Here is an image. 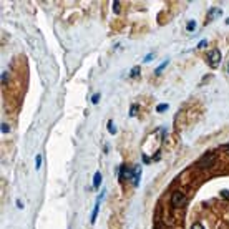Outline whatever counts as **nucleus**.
<instances>
[{"mask_svg":"<svg viewBox=\"0 0 229 229\" xmlns=\"http://www.w3.org/2000/svg\"><path fill=\"white\" fill-rule=\"evenodd\" d=\"M214 163H216V153H214V151L204 153L203 156L198 159V166H199V168H203V170H208V168H211Z\"/></svg>","mask_w":229,"mask_h":229,"instance_id":"f257e3e1","label":"nucleus"},{"mask_svg":"<svg viewBox=\"0 0 229 229\" xmlns=\"http://www.w3.org/2000/svg\"><path fill=\"white\" fill-rule=\"evenodd\" d=\"M188 199L186 196L183 194L181 191H173V194H171V204H173L174 208H183V206H186Z\"/></svg>","mask_w":229,"mask_h":229,"instance_id":"f03ea898","label":"nucleus"},{"mask_svg":"<svg viewBox=\"0 0 229 229\" xmlns=\"http://www.w3.org/2000/svg\"><path fill=\"white\" fill-rule=\"evenodd\" d=\"M208 63L211 68H217L221 63V51L217 50V48H214L212 51H209L208 53Z\"/></svg>","mask_w":229,"mask_h":229,"instance_id":"7ed1b4c3","label":"nucleus"},{"mask_svg":"<svg viewBox=\"0 0 229 229\" xmlns=\"http://www.w3.org/2000/svg\"><path fill=\"white\" fill-rule=\"evenodd\" d=\"M120 176L123 179H133V176H135V171L130 170L128 166H121L120 168Z\"/></svg>","mask_w":229,"mask_h":229,"instance_id":"20e7f679","label":"nucleus"},{"mask_svg":"<svg viewBox=\"0 0 229 229\" xmlns=\"http://www.w3.org/2000/svg\"><path fill=\"white\" fill-rule=\"evenodd\" d=\"M103 196H105V193H101V194H100V198H98V201H96V206H95V209H93V214H91V224H95V221H96L98 211H100V203H101Z\"/></svg>","mask_w":229,"mask_h":229,"instance_id":"39448f33","label":"nucleus"},{"mask_svg":"<svg viewBox=\"0 0 229 229\" xmlns=\"http://www.w3.org/2000/svg\"><path fill=\"white\" fill-rule=\"evenodd\" d=\"M135 176H133V184H135V186H138V184H140V174H141V168L140 166H138V168H135Z\"/></svg>","mask_w":229,"mask_h":229,"instance_id":"423d86ee","label":"nucleus"},{"mask_svg":"<svg viewBox=\"0 0 229 229\" xmlns=\"http://www.w3.org/2000/svg\"><path fill=\"white\" fill-rule=\"evenodd\" d=\"M100 186H101V174L95 173V176H93V188H95V189H98Z\"/></svg>","mask_w":229,"mask_h":229,"instance_id":"0eeeda50","label":"nucleus"},{"mask_svg":"<svg viewBox=\"0 0 229 229\" xmlns=\"http://www.w3.org/2000/svg\"><path fill=\"white\" fill-rule=\"evenodd\" d=\"M221 13H222V10H221V9H211V10H209V20H212L214 15H221Z\"/></svg>","mask_w":229,"mask_h":229,"instance_id":"6e6552de","label":"nucleus"},{"mask_svg":"<svg viewBox=\"0 0 229 229\" xmlns=\"http://www.w3.org/2000/svg\"><path fill=\"white\" fill-rule=\"evenodd\" d=\"M166 65H168V60H165V62H163V63H161V65H159V67L156 68V72H154V73H156V75H161V72H163V70H165V68H166Z\"/></svg>","mask_w":229,"mask_h":229,"instance_id":"1a4fd4ad","label":"nucleus"},{"mask_svg":"<svg viewBox=\"0 0 229 229\" xmlns=\"http://www.w3.org/2000/svg\"><path fill=\"white\" fill-rule=\"evenodd\" d=\"M168 110V103H163V105H158L156 106V111L158 113H163V111H166Z\"/></svg>","mask_w":229,"mask_h":229,"instance_id":"9d476101","label":"nucleus"},{"mask_svg":"<svg viewBox=\"0 0 229 229\" xmlns=\"http://www.w3.org/2000/svg\"><path fill=\"white\" fill-rule=\"evenodd\" d=\"M108 131H110L111 135H114V133H116V126H114L113 121H108Z\"/></svg>","mask_w":229,"mask_h":229,"instance_id":"9b49d317","label":"nucleus"},{"mask_svg":"<svg viewBox=\"0 0 229 229\" xmlns=\"http://www.w3.org/2000/svg\"><path fill=\"white\" fill-rule=\"evenodd\" d=\"M40 166H42V156H40V154H37V158H35V168H37V170H40Z\"/></svg>","mask_w":229,"mask_h":229,"instance_id":"f8f14e48","label":"nucleus"},{"mask_svg":"<svg viewBox=\"0 0 229 229\" xmlns=\"http://www.w3.org/2000/svg\"><path fill=\"white\" fill-rule=\"evenodd\" d=\"M194 28H196V22L191 20L189 23H188V30H189V32H194Z\"/></svg>","mask_w":229,"mask_h":229,"instance_id":"ddd939ff","label":"nucleus"},{"mask_svg":"<svg viewBox=\"0 0 229 229\" xmlns=\"http://www.w3.org/2000/svg\"><path fill=\"white\" fill-rule=\"evenodd\" d=\"M113 10H114V13H120V2L118 0H114L113 2Z\"/></svg>","mask_w":229,"mask_h":229,"instance_id":"4468645a","label":"nucleus"},{"mask_svg":"<svg viewBox=\"0 0 229 229\" xmlns=\"http://www.w3.org/2000/svg\"><path fill=\"white\" fill-rule=\"evenodd\" d=\"M98 101H100V95H98V93H95L93 96H91V103H95V105H96Z\"/></svg>","mask_w":229,"mask_h":229,"instance_id":"2eb2a0df","label":"nucleus"},{"mask_svg":"<svg viewBox=\"0 0 229 229\" xmlns=\"http://www.w3.org/2000/svg\"><path fill=\"white\" fill-rule=\"evenodd\" d=\"M191 229H204V226L201 222H194V224L191 226Z\"/></svg>","mask_w":229,"mask_h":229,"instance_id":"dca6fc26","label":"nucleus"},{"mask_svg":"<svg viewBox=\"0 0 229 229\" xmlns=\"http://www.w3.org/2000/svg\"><path fill=\"white\" fill-rule=\"evenodd\" d=\"M136 75H140V67H135L131 70V76H136Z\"/></svg>","mask_w":229,"mask_h":229,"instance_id":"f3484780","label":"nucleus"},{"mask_svg":"<svg viewBox=\"0 0 229 229\" xmlns=\"http://www.w3.org/2000/svg\"><path fill=\"white\" fill-rule=\"evenodd\" d=\"M10 131V128H9V125H5V123H2V133H9Z\"/></svg>","mask_w":229,"mask_h":229,"instance_id":"a211bd4d","label":"nucleus"},{"mask_svg":"<svg viewBox=\"0 0 229 229\" xmlns=\"http://www.w3.org/2000/svg\"><path fill=\"white\" fill-rule=\"evenodd\" d=\"M206 47H208V42H206V40H201L199 45H198V48H206Z\"/></svg>","mask_w":229,"mask_h":229,"instance_id":"6ab92c4d","label":"nucleus"},{"mask_svg":"<svg viewBox=\"0 0 229 229\" xmlns=\"http://www.w3.org/2000/svg\"><path fill=\"white\" fill-rule=\"evenodd\" d=\"M153 58H154V57H153V53H149V55H146V57H144V63H148V62H151Z\"/></svg>","mask_w":229,"mask_h":229,"instance_id":"aec40b11","label":"nucleus"},{"mask_svg":"<svg viewBox=\"0 0 229 229\" xmlns=\"http://www.w3.org/2000/svg\"><path fill=\"white\" fill-rule=\"evenodd\" d=\"M221 196H222V198H224V199H229V191H221Z\"/></svg>","mask_w":229,"mask_h":229,"instance_id":"412c9836","label":"nucleus"},{"mask_svg":"<svg viewBox=\"0 0 229 229\" xmlns=\"http://www.w3.org/2000/svg\"><path fill=\"white\" fill-rule=\"evenodd\" d=\"M7 78H9V75H7V73H2V83H5Z\"/></svg>","mask_w":229,"mask_h":229,"instance_id":"4be33fe9","label":"nucleus"},{"mask_svg":"<svg viewBox=\"0 0 229 229\" xmlns=\"http://www.w3.org/2000/svg\"><path fill=\"white\" fill-rule=\"evenodd\" d=\"M135 110H138V106H131V111H130V114H131V116H135Z\"/></svg>","mask_w":229,"mask_h":229,"instance_id":"5701e85b","label":"nucleus"},{"mask_svg":"<svg viewBox=\"0 0 229 229\" xmlns=\"http://www.w3.org/2000/svg\"><path fill=\"white\" fill-rule=\"evenodd\" d=\"M222 148H228V149H229V143H226V144H222ZM228 149H226V151H228Z\"/></svg>","mask_w":229,"mask_h":229,"instance_id":"b1692460","label":"nucleus"},{"mask_svg":"<svg viewBox=\"0 0 229 229\" xmlns=\"http://www.w3.org/2000/svg\"><path fill=\"white\" fill-rule=\"evenodd\" d=\"M226 23H228V25H229V18H226Z\"/></svg>","mask_w":229,"mask_h":229,"instance_id":"393cba45","label":"nucleus"},{"mask_svg":"<svg viewBox=\"0 0 229 229\" xmlns=\"http://www.w3.org/2000/svg\"><path fill=\"white\" fill-rule=\"evenodd\" d=\"M228 70H229V65H228Z\"/></svg>","mask_w":229,"mask_h":229,"instance_id":"a878e982","label":"nucleus"},{"mask_svg":"<svg viewBox=\"0 0 229 229\" xmlns=\"http://www.w3.org/2000/svg\"><path fill=\"white\" fill-rule=\"evenodd\" d=\"M228 153H229V149H228Z\"/></svg>","mask_w":229,"mask_h":229,"instance_id":"bb28decb","label":"nucleus"}]
</instances>
